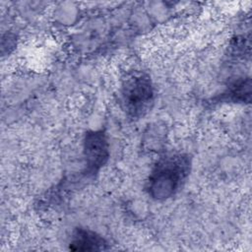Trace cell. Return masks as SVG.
<instances>
[{
	"mask_svg": "<svg viewBox=\"0 0 252 252\" xmlns=\"http://www.w3.org/2000/svg\"><path fill=\"white\" fill-rule=\"evenodd\" d=\"M191 158L183 153L161 156L153 166L146 184L147 194L156 201L173 197L185 184L191 170Z\"/></svg>",
	"mask_w": 252,
	"mask_h": 252,
	"instance_id": "1",
	"label": "cell"
},
{
	"mask_svg": "<svg viewBox=\"0 0 252 252\" xmlns=\"http://www.w3.org/2000/svg\"><path fill=\"white\" fill-rule=\"evenodd\" d=\"M120 105L131 119L144 117L155 102V90L150 76L141 71L128 73L119 91Z\"/></svg>",
	"mask_w": 252,
	"mask_h": 252,
	"instance_id": "2",
	"label": "cell"
},
{
	"mask_svg": "<svg viewBox=\"0 0 252 252\" xmlns=\"http://www.w3.org/2000/svg\"><path fill=\"white\" fill-rule=\"evenodd\" d=\"M85 176L94 177L109 158V145L102 130L89 131L84 138Z\"/></svg>",
	"mask_w": 252,
	"mask_h": 252,
	"instance_id": "3",
	"label": "cell"
},
{
	"mask_svg": "<svg viewBox=\"0 0 252 252\" xmlns=\"http://www.w3.org/2000/svg\"><path fill=\"white\" fill-rule=\"evenodd\" d=\"M107 241L95 231L76 227L71 235L69 249L72 251H101L108 249Z\"/></svg>",
	"mask_w": 252,
	"mask_h": 252,
	"instance_id": "4",
	"label": "cell"
},
{
	"mask_svg": "<svg viewBox=\"0 0 252 252\" xmlns=\"http://www.w3.org/2000/svg\"><path fill=\"white\" fill-rule=\"evenodd\" d=\"M214 103H250L251 79L241 77L231 82L223 92L213 98Z\"/></svg>",
	"mask_w": 252,
	"mask_h": 252,
	"instance_id": "5",
	"label": "cell"
}]
</instances>
